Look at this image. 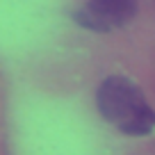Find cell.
Here are the masks:
<instances>
[{
    "label": "cell",
    "mask_w": 155,
    "mask_h": 155,
    "mask_svg": "<svg viewBox=\"0 0 155 155\" xmlns=\"http://www.w3.org/2000/svg\"><path fill=\"white\" fill-rule=\"evenodd\" d=\"M96 105L101 116L123 135L146 137L155 128V110L141 87L126 75H110L98 87Z\"/></svg>",
    "instance_id": "cell-1"
},
{
    "label": "cell",
    "mask_w": 155,
    "mask_h": 155,
    "mask_svg": "<svg viewBox=\"0 0 155 155\" xmlns=\"http://www.w3.org/2000/svg\"><path fill=\"white\" fill-rule=\"evenodd\" d=\"M139 9V0H87L73 12L75 25L96 34H107L132 23Z\"/></svg>",
    "instance_id": "cell-2"
}]
</instances>
